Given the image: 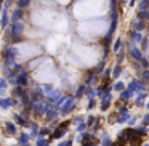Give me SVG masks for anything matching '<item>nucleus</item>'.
<instances>
[{"label": "nucleus", "mask_w": 149, "mask_h": 146, "mask_svg": "<svg viewBox=\"0 0 149 146\" xmlns=\"http://www.w3.org/2000/svg\"><path fill=\"white\" fill-rule=\"evenodd\" d=\"M122 45V42H120V39H117V42H116V45H114V52H117L119 50V47Z\"/></svg>", "instance_id": "9d476101"}, {"label": "nucleus", "mask_w": 149, "mask_h": 146, "mask_svg": "<svg viewBox=\"0 0 149 146\" xmlns=\"http://www.w3.org/2000/svg\"><path fill=\"white\" fill-rule=\"evenodd\" d=\"M0 3H2V0H0Z\"/></svg>", "instance_id": "ddd939ff"}, {"label": "nucleus", "mask_w": 149, "mask_h": 146, "mask_svg": "<svg viewBox=\"0 0 149 146\" xmlns=\"http://www.w3.org/2000/svg\"><path fill=\"white\" fill-rule=\"evenodd\" d=\"M143 48H148V40L143 39Z\"/></svg>", "instance_id": "9b49d317"}, {"label": "nucleus", "mask_w": 149, "mask_h": 146, "mask_svg": "<svg viewBox=\"0 0 149 146\" xmlns=\"http://www.w3.org/2000/svg\"><path fill=\"white\" fill-rule=\"evenodd\" d=\"M0 10H2V3H0Z\"/></svg>", "instance_id": "f8f14e48"}, {"label": "nucleus", "mask_w": 149, "mask_h": 146, "mask_svg": "<svg viewBox=\"0 0 149 146\" xmlns=\"http://www.w3.org/2000/svg\"><path fill=\"white\" fill-rule=\"evenodd\" d=\"M8 26V15H7V7L3 8V16H2V27Z\"/></svg>", "instance_id": "423d86ee"}, {"label": "nucleus", "mask_w": 149, "mask_h": 146, "mask_svg": "<svg viewBox=\"0 0 149 146\" xmlns=\"http://www.w3.org/2000/svg\"><path fill=\"white\" fill-rule=\"evenodd\" d=\"M29 3H31V0H18V2H16L18 8H24V7H29Z\"/></svg>", "instance_id": "0eeeda50"}, {"label": "nucleus", "mask_w": 149, "mask_h": 146, "mask_svg": "<svg viewBox=\"0 0 149 146\" xmlns=\"http://www.w3.org/2000/svg\"><path fill=\"white\" fill-rule=\"evenodd\" d=\"M130 39L133 40V42H141V34L138 32V31H133V32H130Z\"/></svg>", "instance_id": "7ed1b4c3"}, {"label": "nucleus", "mask_w": 149, "mask_h": 146, "mask_svg": "<svg viewBox=\"0 0 149 146\" xmlns=\"http://www.w3.org/2000/svg\"><path fill=\"white\" fill-rule=\"evenodd\" d=\"M133 26H135V31H138V32H139V31H143V29H144V21H141V20H139L138 23H135Z\"/></svg>", "instance_id": "6e6552de"}, {"label": "nucleus", "mask_w": 149, "mask_h": 146, "mask_svg": "<svg viewBox=\"0 0 149 146\" xmlns=\"http://www.w3.org/2000/svg\"><path fill=\"white\" fill-rule=\"evenodd\" d=\"M141 136H143V132H139V130L127 129L117 138V141L112 143V146H139L141 145Z\"/></svg>", "instance_id": "f257e3e1"}, {"label": "nucleus", "mask_w": 149, "mask_h": 146, "mask_svg": "<svg viewBox=\"0 0 149 146\" xmlns=\"http://www.w3.org/2000/svg\"><path fill=\"white\" fill-rule=\"evenodd\" d=\"M149 8V0H141L139 2V10H148Z\"/></svg>", "instance_id": "1a4fd4ad"}, {"label": "nucleus", "mask_w": 149, "mask_h": 146, "mask_svg": "<svg viewBox=\"0 0 149 146\" xmlns=\"http://www.w3.org/2000/svg\"><path fill=\"white\" fill-rule=\"evenodd\" d=\"M123 2H127V0H123Z\"/></svg>", "instance_id": "4468645a"}, {"label": "nucleus", "mask_w": 149, "mask_h": 146, "mask_svg": "<svg viewBox=\"0 0 149 146\" xmlns=\"http://www.w3.org/2000/svg\"><path fill=\"white\" fill-rule=\"evenodd\" d=\"M138 20H141V21L149 20V10H139L138 11Z\"/></svg>", "instance_id": "f03ea898"}, {"label": "nucleus", "mask_w": 149, "mask_h": 146, "mask_svg": "<svg viewBox=\"0 0 149 146\" xmlns=\"http://www.w3.org/2000/svg\"><path fill=\"white\" fill-rule=\"evenodd\" d=\"M23 10H21V8H16V10L13 11V21H18V20H21V18H23Z\"/></svg>", "instance_id": "39448f33"}, {"label": "nucleus", "mask_w": 149, "mask_h": 146, "mask_svg": "<svg viewBox=\"0 0 149 146\" xmlns=\"http://www.w3.org/2000/svg\"><path fill=\"white\" fill-rule=\"evenodd\" d=\"M130 53H132V56H133V58L141 59V52H139L138 48H135V47H132V45H130Z\"/></svg>", "instance_id": "20e7f679"}]
</instances>
